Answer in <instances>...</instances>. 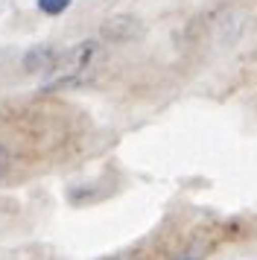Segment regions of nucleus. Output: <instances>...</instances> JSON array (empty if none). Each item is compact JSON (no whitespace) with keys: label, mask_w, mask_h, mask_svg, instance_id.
Here are the masks:
<instances>
[{"label":"nucleus","mask_w":257,"mask_h":260,"mask_svg":"<svg viewBox=\"0 0 257 260\" xmlns=\"http://www.w3.org/2000/svg\"><path fill=\"white\" fill-rule=\"evenodd\" d=\"M100 64H103V44L93 38L79 41L65 53H56L53 68L47 71L44 88H79L100 73Z\"/></svg>","instance_id":"obj_1"},{"label":"nucleus","mask_w":257,"mask_h":260,"mask_svg":"<svg viewBox=\"0 0 257 260\" xmlns=\"http://www.w3.org/2000/svg\"><path fill=\"white\" fill-rule=\"evenodd\" d=\"M56 53L58 50H53V47H35L23 56V68L33 73H47L53 68V61H56Z\"/></svg>","instance_id":"obj_2"},{"label":"nucleus","mask_w":257,"mask_h":260,"mask_svg":"<svg viewBox=\"0 0 257 260\" xmlns=\"http://www.w3.org/2000/svg\"><path fill=\"white\" fill-rule=\"evenodd\" d=\"M210 251V243L208 240H196V243H190V246H184L175 257L170 260H205V254Z\"/></svg>","instance_id":"obj_3"},{"label":"nucleus","mask_w":257,"mask_h":260,"mask_svg":"<svg viewBox=\"0 0 257 260\" xmlns=\"http://www.w3.org/2000/svg\"><path fill=\"white\" fill-rule=\"evenodd\" d=\"M70 6V0H38V9L44 15H61Z\"/></svg>","instance_id":"obj_4"},{"label":"nucleus","mask_w":257,"mask_h":260,"mask_svg":"<svg viewBox=\"0 0 257 260\" xmlns=\"http://www.w3.org/2000/svg\"><path fill=\"white\" fill-rule=\"evenodd\" d=\"M9 173H12V152L0 143V178L9 176Z\"/></svg>","instance_id":"obj_5"},{"label":"nucleus","mask_w":257,"mask_h":260,"mask_svg":"<svg viewBox=\"0 0 257 260\" xmlns=\"http://www.w3.org/2000/svg\"><path fill=\"white\" fill-rule=\"evenodd\" d=\"M105 260H143V254L140 251H120V254H111V257H105Z\"/></svg>","instance_id":"obj_6"}]
</instances>
